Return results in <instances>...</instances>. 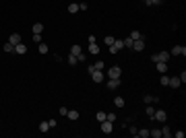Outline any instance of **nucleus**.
I'll return each instance as SVG.
<instances>
[{
	"mask_svg": "<svg viewBox=\"0 0 186 138\" xmlns=\"http://www.w3.org/2000/svg\"><path fill=\"white\" fill-rule=\"evenodd\" d=\"M172 56H170V52H159V54H153L151 56V62L155 64V62H167Z\"/></svg>",
	"mask_w": 186,
	"mask_h": 138,
	"instance_id": "f257e3e1",
	"label": "nucleus"
},
{
	"mask_svg": "<svg viewBox=\"0 0 186 138\" xmlns=\"http://www.w3.org/2000/svg\"><path fill=\"white\" fill-rule=\"evenodd\" d=\"M122 76V68L120 66H110L108 68V78H120Z\"/></svg>",
	"mask_w": 186,
	"mask_h": 138,
	"instance_id": "f03ea898",
	"label": "nucleus"
},
{
	"mask_svg": "<svg viewBox=\"0 0 186 138\" xmlns=\"http://www.w3.org/2000/svg\"><path fill=\"white\" fill-rule=\"evenodd\" d=\"M147 48V43H145V37L143 39H137V41H132V52H143Z\"/></svg>",
	"mask_w": 186,
	"mask_h": 138,
	"instance_id": "7ed1b4c3",
	"label": "nucleus"
},
{
	"mask_svg": "<svg viewBox=\"0 0 186 138\" xmlns=\"http://www.w3.org/2000/svg\"><path fill=\"white\" fill-rule=\"evenodd\" d=\"M170 56H186V48L184 46H174L170 50Z\"/></svg>",
	"mask_w": 186,
	"mask_h": 138,
	"instance_id": "20e7f679",
	"label": "nucleus"
},
{
	"mask_svg": "<svg viewBox=\"0 0 186 138\" xmlns=\"http://www.w3.org/2000/svg\"><path fill=\"white\" fill-rule=\"evenodd\" d=\"M151 120H157V122H163V124H165L167 115H165V111H163V109H155V113L151 115Z\"/></svg>",
	"mask_w": 186,
	"mask_h": 138,
	"instance_id": "39448f33",
	"label": "nucleus"
},
{
	"mask_svg": "<svg viewBox=\"0 0 186 138\" xmlns=\"http://www.w3.org/2000/svg\"><path fill=\"white\" fill-rule=\"evenodd\" d=\"M99 126H102V132L104 134H112V130H114V122H108V120H104Z\"/></svg>",
	"mask_w": 186,
	"mask_h": 138,
	"instance_id": "423d86ee",
	"label": "nucleus"
},
{
	"mask_svg": "<svg viewBox=\"0 0 186 138\" xmlns=\"http://www.w3.org/2000/svg\"><path fill=\"white\" fill-rule=\"evenodd\" d=\"M122 48H124L122 39H116V41H114V43H112V46L108 48V52H110V54H116V52H118V50H122Z\"/></svg>",
	"mask_w": 186,
	"mask_h": 138,
	"instance_id": "0eeeda50",
	"label": "nucleus"
},
{
	"mask_svg": "<svg viewBox=\"0 0 186 138\" xmlns=\"http://www.w3.org/2000/svg\"><path fill=\"white\" fill-rule=\"evenodd\" d=\"M167 87H172V89H180V87H182V80H180V76H170V83H167Z\"/></svg>",
	"mask_w": 186,
	"mask_h": 138,
	"instance_id": "6e6552de",
	"label": "nucleus"
},
{
	"mask_svg": "<svg viewBox=\"0 0 186 138\" xmlns=\"http://www.w3.org/2000/svg\"><path fill=\"white\" fill-rule=\"evenodd\" d=\"M91 78H93V83H102L106 76H104V70H93L91 72Z\"/></svg>",
	"mask_w": 186,
	"mask_h": 138,
	"instance_id": "1a4fd4ad",
	"label": "nucleus"
},
{
	"mask_svg": "<svg viewBox=\"0 0 186 138\" xmlns=\"http://www.w3.org/2000/svg\"><path fill=\"white\" fill-rule=\"evenodd\" d=\"M13 54H19V56L27 54V46H25L23 41H21V43H17V46H15V52H13Z\"/></svg>",
	"mask_w": 186,
	"mask_h": 138,
	"instance_id": "9d476101",
	"label": "nucleus"
},
{
	"mask_svg": "<svg viewBox=\"0 0 186 138\" xmlns=\"http://www.w3.org/2000/svg\"><path fill=\"white\" fill-rule=\"evenodd\" d=\"M120 85H122L120 78H110V80H108V89H110V91H116Z\"/></svg>",
	"mask_w": 186,
	"mask_h": 138,
	"instance_id": "9b49d317",
	"label": "nucleus"
},
{
	"mask_svg": "<svg viewBox=\"0 0 186 138\" xmlns=\"http://www.w3.org/2000/svg\"><path fill=\"white\" fill-rule=\"evenodd\" d=\"M9 43H13V46H17V43H21V35H19V33H13V35L9 37Z\"/></svg>",
	"mask_w": 186,
	"mask_h": 138,
	"instance_id": "f8f14e48",
	"label": "nucleus"
},
{
	"mask_svg": "<svg viewBox=\"0 0 186 138\" xmlns=\"http://www.w3.org/2000/svg\"><path fill=\"white\" fill-rule=\"evenodd\" d=\"M155 68H157L161 74H165V70H167V62H155Z\"/></svg>",
	"mask_w": 186,
	"mask_h": 138,
	"instance_id": "ddd939ff",
	"label": "nucleus"
},
{
	"mask_svg": "<svg viewBox=\"0 0 186 138\" xmlns=\"http://www.w3.org/2000/svg\"><path fill=\"white\" fill-rule=\"evenodd\" d=\"M143 101L149 105V103H157V101H159V97H155V95H145V97H143Z\"/></svg>",
	"mask_w": 186,
	"mask_h": 138,
	"instance_id": "4468645a",
	"label": "nucleus"
},
{
	"mask_svg": "<svg viewBox=\"0 0 186 138\" xmlns=\"http://www.w3.org/2000/svg\"><path fill=\"white\" fill-rule=\"evenodd\" d=\"M89 54H93V56H97V54H99V46H97V41H95V43H89Z\"/></svg>",
	"mask_w": 186,
	"mask_h": 138,
	"instance_id": "2eb2a0df",
	"label": "nucleus"
},
{
	"mask_svg": "<svg viewBox=\"0 0 186 138\" xmlns=\"http://www.w3.org/2000/svg\"><path fill=\"white\" fill-rule=\"evenodd\" d=\"M81 52H83V48H81V46H79V43H74V46H72V48H70V52H68V54H72V56H79V54H81Z\"/></svg>",
	"mask_w": 186,
	"mask_h": 138,
	"instance_id": "dca6fc26",
	"label": "nucleus"
},
{
	"mask_svg": "<svg viewBox=\"0 0 186 138\" xmlns=\"http://www.w3.org/2000/svg\"><path fill=\"white\" fill-rule=\"evenodd\" d=\"M37 52H39V54H48V52H50V48H48V43H44V41H41V43L37 46Z\"/></svg>",
	"mask_w": 186,
	"mask_h": 138,
	"instance_id": "f3484780",
	"label": "nucleus"
},
{
	"mask_svg": "<svg viewBox=\"0 0 186 138\" xmlns=\"http://www.w3.org/2000/svg\"><path fill=\"white\" fill-rule=\"evenodd\" d=\"M66 117L74 122V120H79V111H74V109H68V113H66Z\"/></svg>",
	"mask_w": 186,
	"mask_h": 138,
	"instance_id": "a211bd4d",
	"label": "nucleus"
},
{
	"mask_svg": "<svg viewBox=\"0 0 186 138\" xmlns=\"http://www.w3.org/2000/svg\"><path fill=\"white\" fill-rule=\"evenodd\" d=\"M137 136H139V138H149V128H141V130L137 132Z\"/></svg>",
	"mask_w": 186,
	"mask_h": 138,
	"instance_id": "6ab92c4d",
	"label": "nucleus"
},
{
	"mask_svg": "<svg viewBox=\"0 0 186 138\" xmlns=\"http://www.w3.org/2000/svg\"><path fill=\"white\" fill-rule=\"evenodd\" d=\"M147 6H161L163 4V0H145Z\"/></svg>",
	"mask_w": 186,
	"mask_h": 138,
	"instance_id": "aec40b11",
	"label": "nucleus"
},
{
	"mask_svg": "<svg viewBox=\"0 0 186 138\" xmlns=\"http://www.w3.org/2000/svg\"><path fill=\"white\" fill-rule=\"evenodd\" d=\"M68 13H70V15L79 13V4H77V2H70V4H68Z\"/></svg>",
	"mask_w": 186,
	"mask_h": 138,
	"instance_id": "412c9836",
	"label": "nucleus"
},
{
	"mask_svg": "<svg viewBox=\"0 0 186 138\" xmlns=\"http://www.w3.org/2000/svg\"><path fill=\"white\" fill-rule=\"evenodd\" d=\"M128 37H130L132 41H137V39H143V33H141V31H132V33H130Z\"/></svg>",
	"mask_w": 186,
	"mask_h": 138,
	"instance_id": "4be33fe9",
	"label": "nucleus"
},
{
	"mask_svg": "<svg viewBox=\"0 0 186 138\" xmlns=\"http://www.w3.org/2000/svg\"><path fill=\"white\" fill-rule=\"evenodd\" d=\"M114 41H116V37H114V35H106V37H104V43H106L108 48H110V46H112Z\"/></svg>",
	"mask_w": 186,
	"mask_h": 138,
	"instance_id": "5701e85b",
	"label": "nucleus"
},
{
	"mask_svg": "<svg viewBox=\"0 0 186 138\" xmlns=\"http://www.w3.org/2000/svg\"><path fill=\"white\" fill-rule=\"evenodd\" d=\"M2 50H4V52H6V54H13V52H15V46H13V43H9V41H6V43H4V46H2Z\"/></svg>",
	"mask_w": 186,
	"mask_h": 138,
	"instance_id": "b1692460",
	"label": "nucleus"
},
{
	"mask_svg": "<svg viewBox=\"0 0 186 138\" xmlns=\"http://www.w3.org/2000/svg\"><path fill=\"white\" fill-rule=\"evenodd\" d=\"M145 113H147V115L151 117V115L155 113V103H149V105H147V109H145Z\"/></svg>",
	"mask_w": 186,
	"mask_h": 138,
	"instance_id": "393cba45",
	"label": "nucleus"
},
{
	"mask_svg": "<svg viewBox=\"0 0 186 138\" xmlns=\"http://www.w3.org/2000/svg\"><path fill=\"white\" fill-rule=\"evenodd\" d=\"M170 136H172V130H170L167 126H163V128H161V138H170Z\"/></svg>",
	"mask_w": 186,
	"mask_h": 138,
	"instance_id": "a878e982",
	"label": "nucleus"
},
{
	"mask_svg": "<svg viewBox=\"0 0 186 138\" xmlns=\"http://www.w3.org/2000/svg\"><path fill=\"white\" fill-rule=\"evenodd\" d=\"M149 136H151V138H161V130L153 128V130H149Z\"/></svg>",
	"mask_w": 186,
	"mask_h": 138,
	"instance_id": "bb28decb",
	"label": "nucleus"
},
{
	"mask_svg": "<svg viewBox=\"0 0 186 138\" xmlns=\"http://www.w3.org/2000/svg\"><path fill=\"white\" fill-rule=\"evenodd\" d=\"M44 31V23H35L33 25V33H41Z\"/></svg>",
	"mask_w": 186,
	"mask_h": 138,
	"instance_id": "cd10ccee",
	"label": "nucleus"
},
{
	"mask_svg": "<svg viewBox=\"0 0 186 138\" xmlns=\"http://www.w3.org/2000/svg\"><path fill=\"white\" fill-rule=\"evenodd\" d=\"M114 105H116V107H124L126 103H124V99H122V97H116V99H114Z\"/></svg>",
	"mask_w": 186,
	"mask_h": 138,
	"instance_id": "c85d7f7f",
	"label": "nucleus"
},
{
	"mask_svg": "<svg viewBox=\"0 0 186 138\" xmlns=\"http://www.w3.org/2000/svg\"><path fill=\"white\" fill-rule=\"evenodd\" d=\"M95 120H97V122L102 124V122L106 120V111H97V113H95Z\"/></svg>",
	"mask_w": 186,
	"mask_h": 138,
	"instance_id": "c756f323",
	"label": "nucleus"
},
{
	"mask_svg": "<svg viewBox=\"0 0 186 138\" xmlns=\"http://www.w3.org/2000/svg\"><path fill=\"white\" fill-rule=\"evenodd\" d=\"M122 43H124V48H128V50H132V39H130V37H126V39H122Z\"/></svg>",
	"mask_w": 186,
	"mask_h": 138,
	"instance_id": "7c9ffc66",
	"label": "nucleus"
},
{
	"mask_svg": "<svg viewBox=\"0 0 186 138\" xmlns=\"http://www.w3.org/2000/svg\"><path fill=\"white\" fill-rule=\"evenodd\" d=\"M48 130H50V124L48 122H41L39 124V132H48Z\"/></svg>",
	"mask_w": 186,
	"mask_h": 138,
	"instance_id": "2f4dec72",
	"label": "nucleus"
},
{
	"mask_svg": "<svg viewBox=\"0 0 186 138\" xmlns=\"http://www.w3.org/2000/svg\"><path fill=\"white\" fill-rule=\"evenodd\" d=\"M77 62H79V60H77V56H72V54H68V64H70V66H74Z\"/></svg>",
	"mask_w": 186,
	"mask_h": 138,
	"instance_id": "473e14b6",
	"label": "nucleus"
},
{
	"mask_svg": "<svg viewBox=\"0 0 186 138\" xmlns=\"http://www.w3.org/2000/svg\"><path fill=\"white\" fill-rule=\"evenodd\" d=\"M159 83H161L163 87H167V83H170V76H167V74H161V80H159Z\"/></svg>",
	"mask_w": 186,
	"mask_h": 138,
	"instance_id": "72a5a7b5",
	"label": "nucleus"
},
{
	"mask_svg": "<svg viewBox=\"0 0 186 138\" xmlns=\"http://www.w3.org/2000/svg\"><path fill=\"white\" fill-rule=\"evenodd\" d=\"M93 66H95V70H104V66H106V64H104L102 60H97V62H95V64H93Z\"/></svg>",
	"mask_w": 186,
	"mask_h": 138,
	"instance_id": "f704fd0d",
	"label": "nucleus"
},
{
	"mask_svg": "<svg viewBox=\"0 0 186 138\" xmlns=\"http://www.w3.org/2000/svg\"><path fill=\"white\" fill-rule=\"evenodd\" d=\"M33 41L35 43H41V33H33Z\"/></svg>",
	"mask_w": 186,
	"mask_h": 138,
	"instance_id": "c9c22d12",
	"label": "nucleus"
},
{
	"mask_svg": "<svg viewBox=\"0 0 186 138\" xmlns=\"http://www.w3.org/2000/svg\"><path fill=\"white\" fill-rule=\"evenodd\" d=\"M106 120L108 122H116V113H106Z\"/></svg>",
	"mask_w": 186,
	"mask_h": 138,
	"instance_id": "e433bc0d",
	"label": "nucleus"
},
{
	"mask_svg": "<svg viewBox=\"0 0 186 138\" xmlns=\"http://www.w3.org/2000/svg\"><path fill=\"white\" fill-rule=\"evenodd\" d=\"M128 132H130V136H137V132H139V128H137V126H130V130H128Z\"/></svg>",
	"mask_w": 186,
	"mask_h": 138,
	"instance_id": "4c0bfd02",
	"label": "nucleus"
},
{
	"mask_svg": "<svg viewBox=\"0 0 186 138\" xmlns=\"http://www.w3.org/2000/svg\"><path fill=\"white\" fill-rule=\"evenodd\" d=\"M172 136H176V138H184V132L178 130V132H172Z\"/></svg>",
	"mask_w": 186,
	"mask_h": 138,
	"instance_id": "58836bf2",
	"label": "nucleus"
},
{
	"mask_svg": "<svg viewBox=\"0 0 186 138\" xmlns=\"http://www.w3.org/2000/svg\"><path fill=\"white\" fill-rule=\"evenodd\" d=\"M87 9H89L87 2H81V4H79V11H87Z\"/></svg>",
	"mask_w": 186,
	"mask_h": 138,
	"instance_id": "ea45409f",
	"label": "nucleus"
},
{
	"mask_svg": "<svg viewBox=\"0 0 186 138\" xmlns=\"http://www.w3.org/2000/svg\"><path fill=\"white\" fill-rule=\"evenodd\" d=\"M77 60H79V62H85V60H87V56H85V54H83V52H81V54H79V56H77Z\"/></svg>",
	"mask_w": 186,
	"mask_h": 138,
	"instance_id": "a19ab883",
	"label": "nucleus"
},
{
	"mask_svg": "<svg viewBox=\"0 0 186 138\" xmlns=\"http://www.w3.org/2000/svg\"><path fill=\"white\" fill-rule=\"evenodd\" d=\"M48 124H50V128H56V124H58V122L52 117V120H48Z\"/></svg>",
	"mask_w": 186,
	"mask_h": 138,
	"instance_id": "79ce46f5",
	"label": "nucleus"
},
{
	"mask_svg": "<svg viewBox=\"0 0 186 138\" xmlns=\"http://www.w3.org/2000/svg\"><path fill=\"white\" fill-rule=\"evenodd\" d=\"M66 113H68V109H66V107H60V115H64V117H66Z\"/></svg>",
	"mask_w": 186,
	"mask_h": 138,
	"instance_id": "37998d69",
	"label": "nucleus"
}]
</instances>
